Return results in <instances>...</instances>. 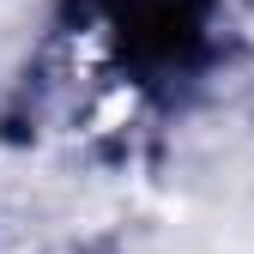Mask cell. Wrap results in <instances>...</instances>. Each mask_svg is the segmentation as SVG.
<instances>
[{
    "label": "cell",
    "mask_w": 254,
    "mask_h": 254,
    "mask_svg": "<svg viewBox=\"0 0 254 254\" xmlns=\"http://www.w3.org/2000/svg\"><path fill=\"white\" fill-rule=\"evenodd\" d=\"M121 43L145 67H176L200 43V0H127L121 6Z\"/></svg>",
    "instance_id": "1"
}]
</instances>
